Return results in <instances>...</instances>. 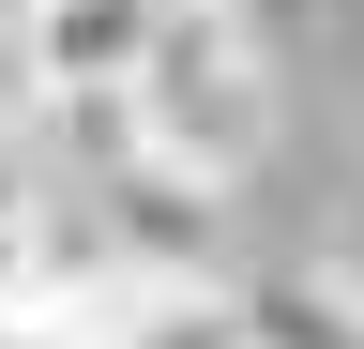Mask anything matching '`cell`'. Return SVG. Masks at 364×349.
<instances>
[{
	"label": "cell",
	"instance_id": "5b68a950",
	"mask_svg": "<svg viewBox=\"0 0 364 349\" xmlns=\"http://www.w3.org/2000/svg\"><path fill=\"white\" fill-rule=\"evenodd\" d=\"M243 319H258V349H364V289H334V274H258Z\"/></svg>",
	"mask_w": 364,
	"mask_h": 349
},
{
	"label": "cell",
	"instance_id": "7a4b0ae2",
	"mask_svg": "<svg viewBox=\"0 0 364 349\" xmlns=\"http://www.w3.org/2000/svg\"><path fill=\"white\" fill-rule=\"evenodd\" d=\"M16 31H31L46 107H122L136 61H152V31H167V0H16Z\"/></svg>",
	"mask_w": 364,
	"mask_h": 349
},
{
	"label": "cell",
	"instance_id": "6da1fadb",
	"mask_svg": "<svg viewBox=\"0 0 364 349\" xmlns=\"http://www.w3.org/2000/svg\"><path fill=\"white\" fill-rule=\"evenodd\" d=\"M122 137L152 167H182V183H213V198L273 152V61H258L243 0H167L152 61H136V92H122Z\"/></svg>",
	"mask_w": 364,
	"mask_h": 349
},
{
	"label": "cell",
	"instance_id": "277c9868",
	"mask_svg": "<svg viewBox=\"0 0 364 349\" xmlns=\"http://www.w3.org/2000/svg\"><path fill=\"white\" fill-rule=\"evenodd\" d=\"M122 349H258L243 289H198V274H122Z\"/></svg>",
	"mask_w": 364,
	"mask_h": 349
},
{
	"label": "cell",
	"instance_id": "3957f363",
	"mask_svg": "<svg viewBox=\"0 0 364 349\" xmlns=\"http://www.w3.org/2000/svg\"><path fill=\"white\" fill-rule=\"evenodd\" d=\"M91 228H107L122 274H198V289H213V183H182V167H152V152L107 183V213H91Z\"/></svg>",
	"mask_w": 364,
	"mask_h": 349
}]
</instances>
